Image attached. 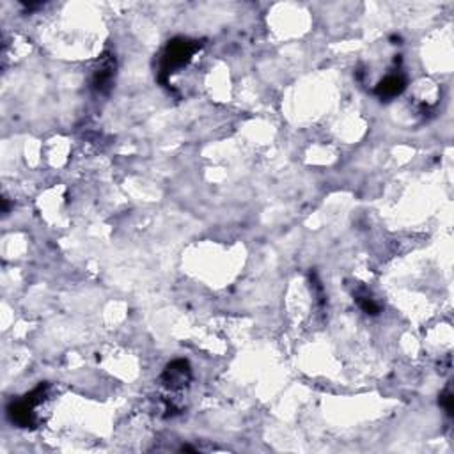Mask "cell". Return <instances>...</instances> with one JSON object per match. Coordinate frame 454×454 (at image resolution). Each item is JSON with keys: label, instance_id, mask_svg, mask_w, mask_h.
<instances>
[{"label": "cell", "instance_id": "obj_4", "mask_svg": "<svg viewBox=\"0 0 454 454\" xmlns=\"http://www.w3.org/2000/svg\"><path fill=\"white\" fill-rule=\"evenodd\" d=\"M405 87H407L405 77H401V75H388V77H385L384 80L376 85L374 92H376V96L380 99L388 102V99L400 96L401 92L405 91Z\"/></svg>", "mask_w": 454, "mask_h": 454}, {"label": "cell", "instance_id": "obj_3", "mask_svg": "<svg viewBox=\"0 0 454 454\" xmlns=\"http://www.w3.org/2000/svg\"><path fill=\"white\" fill-rule=\"evenodd\" d=\"M114 73H116V59L112 55L105 54L99 59V68L94 71V77H92V89L99 94H106L112 85Z\"/></svg>", "mask_w": 454, "mask_h": 454}, {"label": "cell", "instance_id": "obj_5", "mask_svg": "<svg viewBox=\"0 0 454 454\" xmlns=\"http://www.w3.org/2000/svg\"><path fill=\"white\" fill-rule=\"evenodd\" d=\"M357 304L360 305V309H362L364 312H367V314H378L380 312V305L374 302V298L371 297L367 291H360V293H357Z\"/></svg>", "mask_w": 454, "mask_h": 454}, {"label": "cell", "instance_id": "obj_2", "mask_svg": "<svg viewBox=\"0 0 454 454\" xmlns=\"http://www.w3.org/2000/svg\"><path fill=\"white\" fill-rule=\"evenodd\" d=\"M190 376L192 374L188 362H185V360H174V362H171L165 367L164 374H161V381L168 388L176 391V388L187 387L188 381H190Z\"/></svg>", "mask_w": 454, "mask_h": 454}, {"label": "cell", "instance_id": "obj_1", "mask_svg": "<svg viewBox=\"0 0 454 454\" xmlns=\"http://www.w3.org/2000/svg\"><path fill=\"white\" fill-rule=\"evenodd\" d=\"M201 48L199 41L187 39V37H178L167 44L160 61V80L165 82L173 73L187 66L195 55V51Z\"/></svg>", "mask_w": 454, "mask_h": 454}, {"label": "cell", "instance_id": "obj_6", "mask_svg": "<svg viewBox=\"0 0 454 454\" xmlns=\"http://www.w3.org/2000/svg\"><path fill=\"white\" fill-rule=\"evenodd\" d=\"M440 405L446 408L447 414H453V392L450 391L443 392L442 398H440Z\"/></svg>", "mask_w": 454, "mask_h": 454}]
</instances>
